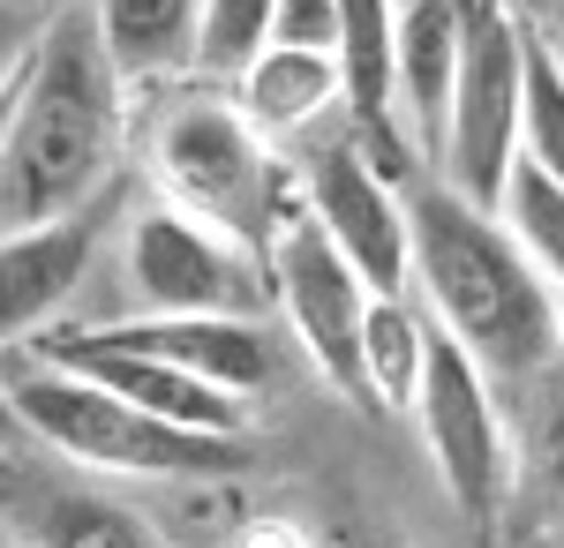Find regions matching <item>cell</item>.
Wrapping results in <instances>:
<instances>
[{
    "label": "cell",
    "mask_w": 564,
    "mask_h": 548,
    "mask_svg": "<svg viewBox=\"0 0 564 548\" xmlns=\"http://www.w3.org/2000/svg\"><path fill=\"white\" fill-rule=\"evenodd\" d=\"M271 39L332 53V45H339V0H279V8H271Z\"/></svg>",
    "instance_id": "21"
},
{
    "label": "cell",
    "mask_w": 564,
    "mask_h": 548,
    "mask_svg": "<svg viewBox=\"0 0 564 548\" xmlns=\"http://www.w3.org/2000/svg\"><path fill=\"white\" fill-rule=\"evenodd\" d=\"M557 353H564V294H557Z\"/></svg>",
    "instance_id": "29"
},
{
    "label": "cell",
    "mask_w": 564,
    "mask_h": 548,
    "mask_svg": "<svg viewBox=\"0 0 564 548\" xmlns=\"http://www.w3.org/2000/svg\"><path fill=\"white\" fill-rule=\"evenodd\" d=\"M406 218H414V278L430 294L436 331L467 346L489 376H534L542 361H557V286L527 263L505 218L444 180H414Z\"/></svg>",
    "instance_id": "2"
},
{
    "label": "cell",
    "mask_w": 564,
    "mask_h": 548,
    "mask_svg": "<svg viewBox=\"0 0 564 548\" xmlns=\"http://www.w3.org/2000/svg\"><path fill=\"white\" fill-rule=\"evenodd\" d=\"M129 286L143 316H263L271 308L263 249L174 211L166 196L143 204L129 226Z\"/></svg>",
    "instance_id": "7"
},
{
    "label": "cell",
    "mask_w": 564,
    "mask_h": 548,
    "mask_svg": "<svg viewBox=\"0 0 564 548\" xmlns=\"http://www.w3.org/2000/svg\"><path fill=\"white\" fill-rule=\"evenodd\" d=\"M534 481H542L550 504L564 511V398L542 414V428H534Z\"/></svg>",
    "instance_id": "23"
},
{
    "label": "cell",
    "mask_w": 564,
    "mask_h": 548,
    "mask_svg": "<svg viewBox=\"0 0 564 548\" xmlns=\"http://www.w3.org/2000/svg\"><path fill=\"white\" fill-rule=\"evenodd\" d=\"M151 180L174 211L204 218L218 233L263 249L279 211L302 196V173L271 151V135L249 128V113L226 90H188L151 128Z\"/></svg>",
    "instance_id": "4"
},
{
    "label": "cell",
    "mask_w": 564,
    "mask_h": 548,
    "mask_svg": "<svg viewBox=\"0 0 564 548\" xmlns=\"http://www.w3.org/2000/svg\"><path fill=\"white\" fill-rule=\"evenodd\" d=\"M84 8H90V31L106 45V61H113V76L129 90L196 76L212 0H84Z\"/></svg>",
    "instance_id": "14"
},
{
    "label": "cell",
    "mask_w": 564,
    "mask_h": 548,
    "mask_svg": "<svg viewBox=\"0 0 564 548\" xmlns=\"http://www.w3.org/2000/svg\"><path fill=\"white\" fill-rule=\"evenodd\" d=\"M414 428H422V451H430L444 496L489 526L512 496V436H505V414H497V376L444 331L430 338V369H422V391H414Z\"/></svg>",
    "instance_id": "8"
},
{
    "label": "cell",
    "mask_w": 564,
    "mask_h": 548,
    "mask_svg": "<svg viewBox=\"0 0 564 548\" xmlns=\"http://www.w3.org/2000/svg\"><path fill=\"white\" fill-rule=\"evenodd\" d=\"M520 158L564 188V61L527 23V90H520Z\"/></svg>",
    "instance_id": "19"
},
{
    "label": "cell",
    "mask_w": 564,
    "mask_h": 548,
    "mask_svg": "<svg viewBox=\"0 0 564 548\" xmlns=\"http://www.w3.org/2000/svg\"><path fill=\"white\" fill-rule=\"evenodd\" d=\"M542 548H564V526H557V534H550V541H542Z\"/></svg>",
    "instance_id": "31"
},
{
    "label": "cell",
    "mask_w": 564,
    "mask_h": 548,
    "mask_svg": "<svg viewBox=\"0 0 564 548\" xmlns=\"http://www.w3.org/2000/svg\"><path fill=\"white\" fill-rule=\"evenodd\" d=\"M8 406L31 443L61 451V459L90 465V473H121V481H226L249 465V443L226 428H181L166 414H143L121 391L90 383L84 369L39 361L8 369Z\"/></svg>",
    "instance_id": "3"
},
{
    "label": "cell",
    "mask_w": 564,
    "mask_h": 548,
    "mask_svg": "<svg viewBox=\"0 0 564 548\" xmlns=\"http://www.w3.org/2000/svg\"><path fill=\"white\" fill-rule=\"evenodd\" d=\"M459 45H467L459 0H399V31H391V98H399V128H406L430 158H436V135H444V113H452Z\"/></svg>",
    "instance_id": "13"
},
{
    "label": "cell",
    "mask_w": 564,
    "mask_h": 548,
    "mask_svg": "<svg viewBox=\"0 0 564 548\" xmlns=\"http://www.w3.org/2000/svg\"><path fill=\"white\" fill-rule=\"evenodd\" d=\"M113 196V188H106ZM106 196L84 211L39 218V226H8L0 233V353L45 338V324L68 308V294L84 286L90 255L106 241Z\"/></svg>",
    "instance_id": "10"
},
{
    "label": "cell",
    "mask_w": 564,
    "mask_h": 548,
    "mask_svg": "<svg viewBox=\"0 0 564 548\" xmlns=\"http://www.w3.org/2000/svg\"><path fill=\"white\" fill-rule=\"evenodd\" d=\"M234 548H324V534H308L302 518H286V511H263L241 526V541Z\"/></svg>",
    "instance_id": "24"
},
{
    "label": "cell",
    "mask_w": 564,
    "mask_h": 548,
    "mask_svg": "<svg viewBox=\"0 0 564 548\" xmlns=\"http://www.w3.org/2000/svg\"><path fill=\"white\" fill-rule=\"evenodd\" d=\"M467 45H459V84L436 135V180L459 188L467 204L497 211L505 180L520 166V90H527V23L505 0H459Z\"/></svg>",
    "instance_id": "5"
},
{
    "label": "cell",
    "mask_w": 564,
    "mask_h": 548,
    "mask_svg": "<svg viewBox=\"0 0 564 548\" xmlns=\"http://www.w3.org/2000/svg\"><path fill=\"white\" fill-rule=\"evenodd\" d=\"M263 271H271V308L286 316V338L302 346V361L339 398H361V308H369V278L332 249V233L308 218L302 196L271 226Z\"/></svg>",
    "instance_id": "6"
},
{
    "label": "cell",
    "mask_w": 564,
    "mask_h": 548,
    "mask_svg": "<svg viewBox=\"0 0 564 548\" xmlns=\"http://www.w3.org/2000/svg\"><path fill=\"white\" fill-rule=\"evenodd\" d=\"M31 548H174L143 511L113 504V496H39L23 518Z\"/></svg>",
    "instance_id": "17"
},
{
    "label": "cell",
    "mask_w": 564,
    "mask_h": 548,
    "mask_svg": "<svg viewBox=\"0 0 564 548\" xmlns=\"http://www.w3.org/2000/svg\"><path fill=\"white\" fill-rule=\"evenodd\" d=\"M0 548H31V541H23V534H0Z\"/></svg>",
    "instance_id": "30"
},
{
    "label": "cell",
    "mask_w": 564,
    "mask_h": 548,
    "mask_svg": "<svg viewBox=\"0 0 564 548\" xmlns=\"http://www.w3.org/2000/svg\"><path fill=\"white\" fill-rule=\"evenodd\" d=\"M121 143H129V84L113 76L90 31V8L45 15L0 135V233L98 204L121 173Z\"/></svg>",
    "instance_id": "1"
},
{
    "label": "cell",
    "mask_w": 564,
    "mask_h": 548,
    "mask_svg": "<svg viewBox=\"0 0 564 548\" xmlns=\"http://www.w3.org/2000/svg\"><path fill=\"white\" fill-rule=\"evenodd\" d=\"M497 218L512 226V241L527 249V263H534V271L564 294V188H557V180H550V173H534L520 158L512 180H505V196H497Z\"/></svg>",
    "instance_id": "18"
},
{
    "label": "cell",
    "mask_w": 564,
    "mask_h": 548,
    "mask_svg": "<svg viewBox=\"0 0 564 548\" xmlns=\"http://www.w3.org/2000/svg\"><path fill=\"white\" fill-rule=\"evenodd\" d=\"M90 331L135 353H159L234 398H257L279 376V338L263 316H129V324H90Z\"/></svg>",
    "instance_id": "12"
},
{
    "label": "cell",
    "mask_w": 564,
    "mask_h": 548,
    "mask_svg": "<svg viewBox=\"0 0 564 548\" xmlns=\"http://www.w3.org/2000/svg\"><path fill=\"white\" fill-rule=\"evenodd\" d=\"M31 353L61 361V369H84L90 383L121 391L143 414H166L181 428H226V436H241V398L204 383V376H188V369H174V361H159V353L113 346V338H98V331H45V338H31Z\"/></svg>",
    "instance_id": "11"
},
{
    "label": "cell",
    "mask_w": 564,
    "mask_h": 548,
    "mask_svg": "<svg viewBox=\"0 0 564 548\" xmlns=\"http://www.w3.org/2000/svg\"><path fill=\"white\" fill-rule=\"evenodd\" d=\"M302 204L332 233V249L369 278V294H406L414 286V218H406V180L384 173L361 135H324L302 166Z\"/></svg>",
    "instance_id": "9"
},
{
    "label": "cell",
    "mask_w": 564,
    "mask_h": 548,
    "mask_svg": "<svg viewBox=\"0 0 564 548\" xmlns=\"http://www.w3.org/2000/svg\"><path fill=\"white\" fill-rule=\"evenodd\" d=\"M31 45H39V23H31L15 0H0V98L23 84V68H31Z\"/></svg>",
    "instance_id": "22"
},
{
    "label": "cell",
    "mask_w": 564,
    "mask_h": 548,
    "mask_svg": "<svg viewBox=\"0 0 564 548\" xmlns=\"http://www.w3.org/2000/svg\"><path fill=\"white\" fill-rule=\"evenodd\" d=\"M15 443H31V436H23L15 406H8V383H0V451H15Z\"/></svg>",
    "instance_id": "26"
},
{
    "label": "cell",
    "mask_w": 564,
    "mask_h": 548,
    "mask_svg": "<svg viewBox=\"0 0 564 548\" xmlns=\"http://www.w3.org/2000/svg\"><path fill=\"white\" fill-rule=\"evenodd\" d=\"M271 8H279V0H212V8H204L196 76H241V61L271 39Z\"/></svg>",
    "instance_id": "20"
},
{
    "label": "cell",
    "mask_w": 564,
    "mask_h": 548,
    "mask_svg": "<svg viewBox=\"0 0 564 548\" xmlns=\"http://www.w3.org/2000/svg\"><path fill=\"white\" fill-rule=\"evenodd\" d=\"M430 338L436 324H422L406 308V294H369V308H361V398L384 406V414H414Z\"/></svg>",
    "instance_id": "16"
},
{
    "label": "cell",
    "mask_w": 564,
    "mask_h": 548,
    "mask_svg": "<svg viewBox=\"0 0 564 548\" xmlns=\"http://www.w3.org/2000/svg\"><path fill=\"white\" fill-rule=\"evenodd\" d=\"M234 106L249 113L257 135H302L339 106V53H316V45H279L263 39L241 76H234Z\"/></svg>",
    "instance_id": "15"
},
{
    "label": "cell",
    "mask_w": 564,
    "mask_h": 548,
    "mask_svg": "<svg viewBox=\"0 0 564 548\" xmlns=\"http://www.w3.org/2000/svg\"><path fill=\"white\" fill-rule=\"evenodd\" d=\"M550 8H557V31H542V39H550V53L564 61V0H550Z\"/></svg>",
    "instance_id": "27"
},
{
    "label": "cell",
    "mask_w": 564,
    "mask_h": 548,
    "mask_svg": "<svg viewBox=\"0 0 564 548\" xmlns=\"http://www.w3.org/2000/svg\"><path fill=\"white\" fill-rule=\"evenodd\" d=\"M8 106H15V90H8V98H0V135H8Z\"/></svg>",
    "instance_id": "28"
},
{
    "label": "cell",
    "mask_w": 564,
    "mask_h": 548,
    "mask_svg": "<svg viewBox=\"0 0 564 548\" xmlns=\"http://www.w3.org/2000/svg\"><path fill=\"white\" fill-rule=\"evenodd\" d=\"M324 548H406V541H391V534H377V526H332Z\"/></svg>",
    "instance_id": "25"
}]
</instances>
